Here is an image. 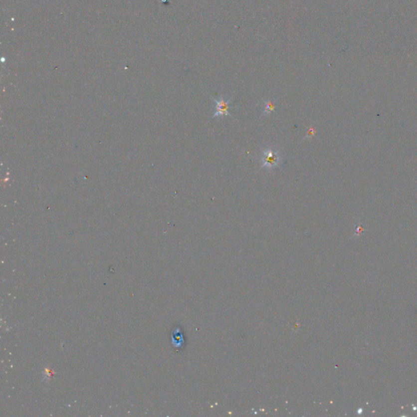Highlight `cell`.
Instances as JSON below:
<instances>
[{
    "label": "cell",
    "instance_id": "obj_1",
    "mask_svg": "<svg viewBox=\"0 0 417 417\" xmlns=\"http://www.w3.org/2000/svg\"><path fill=\"white\" fill-rule=\"evenodd\" d=\"M260 162H261V167L259 170L272 171L274 169L280 167L283 163V154L281 153V149L279 148H274V147L261 149Z\"/></svg>",
    "mask_w": 417,
    "mask_h": 417
},
{
    "label": "cell",
    "instance_id": "obj_2",
    "mask_svg": "<svg viewBox=\"0 0 417 417\" xmlns=\"http://www.w3.org/2000/svg\"><path fill=\"white\" fill-rule=\"evenodd\" d=\"M212 100L215 102V112L213 113L211 118H221L225 116H229L231 117V115L229 113V104H231L232 98H229L228 100H225L223 96H220L217 99L212 97Z\"/></svg>",
    "mask_w": 417,
    "mask_h": 417
},
{
    "label": "cell",
    "instance_id": "obj_3",
    "mask_svg": "<svg viewBox=\"0 0 417 417\" xmlns=\"http://www.w3.org/2000/svg\"><path fill=\"white\" fill-rule=\"evenodd\" d=\"M261 106L263 109L262 115L264 116V117L269 116L271 113L275 112V104L271 100H262Z\"/></svg>",
    "mask_w": 417,
    "mask_h": 417
},
{
    "label": "cell",
    "instance_id": "obj_4",
    "mask_svg": "<svg viewBox=\"0 0 417 417\" xmlns=\"http://www.w3.org/2000/svg\"><path fill=\"white\" fill-rule=\"evenodd\" d=\"M315 133H316V131H315V129H314V127H309L308 130L306 131V136L304 137V140H311L313 136H315Z\"/></svg>",
    "mask_w": 417,
    "mask_h": 417
}]
</instances>
